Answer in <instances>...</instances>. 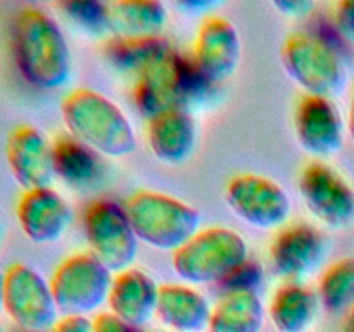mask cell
Wrapping results in <instances>:
<instances>
[{
    "mask_svg": "<svg viewBox=\"0 0 354 332\" xmlns=\"http://www.w3.org/2000/svg\"><path fill=\"white\" fill-rule=\"evenodd\" d=\"M12 57L24 82L37 90H59L71 78V48L61 24L40 7H23L12 23Z\"/></svg>",
    "mask_w": 354,
    "mask_h": 332,
    "instance_id": "6da1fadb",
    "label": "cell"
},
{
    "mask_svg": "<svg viewBox=\"0 0 354 332\" xmlns=\"http://www.w3.org/2000/svg\"><path fill=\"white\" fill-rule=\"evenodd\" d=\"M61 118L68 135L100 158H127L137 147V135L130 118L102 92L73 89L61 100Z\"/></svg>",
    "mask_w": 354,
    "mask_h": 332,
    "instance_id": "7a4b0ae2",
    "label": "cell"
},
{
    "mask_svg": "<svg viewBox=\"0 0 354 332\" xmlns=\"http://www.w3.org/2000/svg\"><path fill=\"white\" fill-rule=\"evenodd\" d=\"M213 89L190 55H183L171 45L133 76L131 97L140 114L149 120L168 109L190 111Z\"/></svg>",
    "mask_w": 354,
    "mask_h": 332,
    "instance_id": "3957f363",
    "label": "cell"
},
{
    "mask_svg": "<svg viewBox=\"0 0 354 332\" xmlns=\"http://www.w3.org/2000/svg\"><path fill=\"white\" fill-rule=\"evenodd\" d=\"M124 210L138 242L158 251L175 252L203 223L197 208L159 190H137L128 197Z\"/></svg>",
    "mask_w": 354,
    "mask_h": 332,
    "instance_id": "277c9868",
    "label": "cell"
},
{
    "mask_svg": "<svg viewBox=\"0 0 354 332\" xmlns=\"http://www.w3.org/2000/svg\"><path fill=\"white\" fill-rule=\"evenodd\" d=\"M280 61L304 95L330 97L346 83L341 48L327 31H294L283 40Z\"/></svg>",
    "mask_w": 354,
    "mask_h": 332,
    "instance_id": "5b68a950",
    "label": "cell"
},
{
    "mask_svg": "<svg viewBox=\"0 0 354 332\" xmlns=\"http://www.w3.org/2000/svg\"><path fill=\"white\" fill-rule=\"evenodd\" d=\"M249 259L248 242L228 227L201 228L171 256L173 272L189 286H220Z\"/></svg>",
    "mask_w": 354,
    "mask_h": 332,
    "instance_id": "8992f818",
    "label": "cell"
},
{
    "mask_svg": "<svg viewBox=\"0 0 354 332\" xmlns=\"http://www.w3.org/2000/svg\"><path fill=\"white\" fill-rule=\"evenodd\" d=\"M114 273L90 251L62 259L50 277V289L61 315L88 317L107 303Z\"/></svg>",
    "mask_w": 354,
    "mask_h": 332,
    "instance_id": "52a82bcc",
    "label": "cell"
},
{
    "mask_svg": "<svg viewBox=\"0 0 354 332\" xmlns=\"http://www.w3.org/2000/svg\"><path fill=\"white\" fill-rule=\"evenodd\" d=\"M90 252L113 273L133 266L138 255V239L127 210L113 199H95L86 204L82 218Z\"/></svg>",
    "mask_w": 354,
    "mask_h": 332,
    "instance_id": "ba28073f",
    "label": "cell"
},
{
    "mask_svg": "<svg viewBox=\"0 0 354 332\" xmlns=\"http://www.w3.org/2000/svg\"><path fill=\"white\" fill-rule=\"evenodd\" d=\"M3 313L26 332H48L61 318L50 282L21 261L3 272Z\"/></svg>",
    "mask_w": 354,
    "mask_h": 332,
    "instance_id": "9c48e42d",
    "label": "cell"
},
{
    "mask_svg": "<svg viewBox=\"0 0 354 332\" xmlns=\"http://www.w3.org/2000/svg\"><path fill=\"white\" fill-rule=\"evenodd\" d=\"M232 213L258 230H280L289 223L292 201L282 185L258 173H239L225 187Z\"/></svg>",
    "mask_w": 354,
    "mask_h": 332,
    "instance_id": "30bf717a",
    "label": "cell"
},
{
    "mask_svg": "<svg viewBox=\"0 0 354 332\" xmlns=\"http://www.w3.org/2000/svg\"><path fill=\"white\" fill-rule=\"evenodd\" d=\"M297 189L308 211L332 230H344L354 223V189L351 183L324 161L304 166Z\"/></svg>",
    "mask_w": 354,
    "mask_h": 332,
    "instance_id": "8fae6325",
    "label": "cell"
},
{
    "mask_svg": "<svg viewBox=\"0 0 354 332\" xmlns=\"http://www.w3.org/2000/svg\"><path fill=\"white\" fill-rule=\"evenodd\" d=\"M327 239L315 225L296 221L277 230L268 259L273 272L286 282H303L324 263Z\"/></svg>",
    "mask_w": 354,
    "mask_h": 332,
    "instance_id": "7c38bea8",
    "label": "cell"
},
{
    "mask_svg": "<svg viewBox=\"0 0 354 332\" xmlns=\"http://www.w3.org/2000/svg\"><path fill=\"white\" fill-rule=\"evenodd\" d=\"M241 55L242 40L237 26L220 14L204 17L190 54L201 75L211 85H220L237 71Z\"/></svg>",
    "mask_w": 354,
    "mask_h": 332,
    "instance_id": "4fadbf2b",
    "label": "cell"
},
{
    "mask_svg": "<svg viewBox=\"0 0 354 332\" xmlns=\"http://www.w3.org/2000/svg\"><path fill=\"white\" fill-rule=\"evenodd\" d=\"M294 133L315 161L332 158L344 144V121L330 97L303 95L294 111Z\"/></svg>",
    "mask_w": 354,
    "mask_h": 332,
    "instance_id": "5bb4252c",
    "label": "cell"
},
{
    "mask_svg": "<svg viewBox=\"0 0 354 332\" xmlns=\"http://www.w3.org/2000/svg\"><path fill=\"white\" fill-rule=\"evenodd\" d=\"M6 159L23 190L52 187L55 176L52 140L31 123L17 124L6 142Z\"/></svg>",
    "mask_w": 354,
    "mask_h": 332,
    "instance_id": "9a60e30c",
    "label": "cell"
},
{
    "mask_svg": "<svg viewBox=\"0 0 354 332\" xmlns=\"http://www.w3.org/2000/svg\"><path fill=\"white\" fill-rule=\"evenodd\" d=\"M16 220L24 237L33 244L61 241L73 223V210L52 187L23 190L16 204Z\"/></svg>",
    "mask_w": 354,
    "mask_h": 332,
    "instance_id": "2e32d148",
    "label": "cell"
},
{
    "mask_svg": "<svg viewBox=\"0 0 354 332\" xmlns=\"http://www.w3.org/2000/svg\"><path fill=\"white\" fill-rule=\"evenodd\" d=\"M145 140L151 154L169 166L183 165L197 145V123L189 109H168L149 118Z\"/></svg>",
    "mask_w": 354,
    "mask_h": 332,
    "instance_id": "e0dca14e",
    "label": "cell"
},
{
    "mask_svg": "<svg viewBox=\"0 0 354 332\" xmlns=\"http://www.w3.org/2000/svg\"><path fill=\"white\" fill-rule=\"evenodd\" d=\"M159 287L161 286L151 273L137 266L114 273L113 286L107 297L111 313L127 324L142 329V325L156 317Z\"/></svg>",
    "mask_w": 354,
    "mask_h": 332,
    "instance_id": "ac0fdd59",
    "label": "cell"
},
{
    "mask_svg": "<svg viewBox=\"0 0 354 332\" xmlns=\"http://www.w3.org/2000/svg\"><path fill=\"white\" fill-rule=\"evenodd\" d=\"M207 297L189 284H165L159 287L156 317L173 332H203L211 318Z\"/></svg>",
    "mask_w": 354,
    "mask_h": 332,
    "instance_id": "d6986e66",
    "label": "cell"
},
{
    "mask_svg": "<svg viewBox=\"0 0 354 332\" xmlns=\"http://www.w3.org/2000/svg\"><path fill=\"white\" fill-rule=\"evenodd\" d=\"M317 290L303 282H283L273 293L268 317L279 332H308L320 310Z\"/></svg>",
    "mask_w": 354,
    "mask_h": 332,
    "instance_id": "ffe728a7",
    "label": "cell"
},
{
    "mask_svg": "<svg viewBox=\"0 0 354 332\" xmlns=\"http://www.w3.org/2000/svg\"><path fill=\"white\" fill-rule=\"evenodd\" d=\"M109 33L116 38L161 37L168 23V10L158 0L109 2Z\"/></svg>",
    "mask_w": 354,
    "mask_h": 332,
    "instance_id": "44dd1931",
    "label": "cell"
},
{
    "mask_svg": "<svg viewBox=\"0 0 354 332\" xmlns=\"http://www.w3.org/2000/svg\"><path fill=\"white\" fill-rule=\"evenodd\" d=\"M265 315L259 293L230 290L223 293L211 310L206 332H261Z\"/></svg>",
    "mask_w": 354,
    "mask_h": 332,
    "instance_id": "7402d4cb",
    "label": "cell"
},
{
    "mask_svg": "<svg viewBox=\"0 0 354 332\" xmlns=\"http://www.w3.org/2000/svg\"><path fill=\"white\" fill-rule=\"evenodd\" d=\"M54 145L55 176L71 187H86L100 178V156L71 135H59Z\"/></svg>",
    "mask_w": 354,
    "mask_h": 332,
    "instance_id": "603a6c76",
    "label": "cell"
},
{
    "mask_svg": "<svg viewBox=\"0 0 354 332\" xmlns=\"http://www.w3.org/2000/svg\"><path fill=\"white\" fill-rule=\"evenodd\" d=\"M171 47L166 38L152 37V38H116L111 37L107 40L104 52L109 59L111 64L127 75L135 76L140 69L151 61H154L158 55H161L166 48Z\"/></svg>",
    "mask_w": 354,
    "mask_h": 332,
    "instance_id": "cb8c5ba5",
    "label": "cell"
},
{
    "mask_svg": "<svg viewBox=\"0 0 354 332\" xmlns=\"http://www.w3.org/2000/svg\"><path fill=\"white\" fill-rule=\"evenodd\" d=\"M320 303L330 313H344L354 308V258L330 263L322 272L317 289Z\"/></svg>",
    "mask_w": 354,
    "mask_h": 332,
    "instance_id": "d4e9b609",
    "label": "cell"
},
{
    "mask_svg": "<svg viewBox=\"0 0 354 332\" xmlns=\"http://www.w3.org/2000/svg\"><path fill=\"white\" fill-rule=\"evenodd\" d=\"M64 16L83 33L102 37L109 33V7L97 0H76L59 3Z\"/></svg>",
    "mask_w": 354,
    "mask_h": 332,
    "instance_id": "484cf974",
    "label": "cell"
},
{
    "mask_svg": "<svg viewBox=\"0 0 354 332\" xmlns=\"http://www.w3.org/2000/svg\"><path fill=\"white\" fill-rule=\"evenodd\" d=\"M263 282H265V270H263V266L259 263L252 261V259H245L218 287L223 289V293H230V290L258 293L259 287H263Z\"/></svg>",
    "mask_w": 354,
    "mask_h": 332,
    "instance_id": "4316f807",
    "label": "cell"
},
{
    "mask_svg": "<svg viewBox=\"0 0 354 332\" xmlns=\"http://www.w3.org/2000/svg\"><path fill=\"white\" fill-rule=\"evenodd\" d=\"M334 28L348 40H354V0L335 3Z\"/></svg>",
    "mask_w": 354,
    "mask_h": 332,
    "instance_id": "83f0119b",
    "label": "cell"
},
{
    "mask_svg": "<svg viewBox=\"0 0 354 332\" xmlns=\"http://www.w3.org/2000/svg\"><path fill=\"white\" fill-rule=\"evenodd\" d=\"M93 324V332H142L140 327H135V325L127 324L121 318H118L116 315L109 313H100L97 315L92 320Z\"/></svg>",
    "mask_w": 354,
    "mask_h": 332,
    "instance_id": "f1b7e54d",
    "label": "cell"
},
{
    "mask_svg": "<svg viewBox=\"0 0 354 332\" xmlns=\"http://www.w3.org/2000/svg\"><path fill=\"white\" fill-rule=\"evenodd\" d=\"M48 332H93V324L88 317L61 315V318Z\"/></svg>",
    "mask_w": 354,
    "mask_h": 332,
    "instance_id": "f546056e",
    "label": "cell"
},
{
    "mask_svg": "<svg viewBox=\"0 0 354 332\" xmlns=\"http://www.w3.org/2000/svg\"><path fill=\"white\" fill-rule=\"evenodd\" d=\"M273 6L283 14V16H290V17H299L304 16V14L310 12L313 9V3L310 2H301V0H282V2H275Z\"/></svg>",
    "mask_w": 354,
    "mask_h": 332,
    "instance_id": "4dcf8cb0",
    "label": "cell"
},
{
    "mask_svg": "<svg viewBox=\"0 0 354 332\" xmlns=\"http://www.w3.org/2000/svg\"><path fill=\"white\" fill-rule=\"evenodd\" d=\"M348 131H349V135H351V140H353V144H354V93H353V99H351V104H349Z\"/></svg>",
    "mask_w": 354,
    "mask_h": 332,
    "instance_id": "1f68e13d",
    "label": "cell"
},
{
    "mask_svg": "<svg viewBox=\"0 0 354 332\" xmlns=\"http://www.w3.org/2000/svg\"><path fill=\"white\" fill-rule=\"evenodd\" d=\"M3 311V272L0 270V315Z\"/></svg>",
    "mask_w": 354,
    "mask_h": 332,
    "instance_id": "d6a6232c",
    "label": "cell"
},
{
    "mask_svg": "<svg viewBox=\"0 0 354 332\" xmlns=\"http://www.w3.org/2000/svg\"><path fill=\"white\" fill-rule=\"evenodd\" d=\"M348 332H354V308L349 311V318H348Z\"/></svg>",
    "mask_w": 354,
    "mask_h": 332,
    "instance_id": "836d02e7",
    "label": "cell"
},
{
    "mask_svg": "<svg viewBox=\"0 0 354 332\" xmlns=\"http://www.w3.org/2000/svg\"><path fill=\"white\" fill-rule=\"evenodd\" d=\"M2 234H3V227H2V220H0V241H2Z\"/></svg>",
    "mask_w": 354,
    "mask_h": 332,
    "instance_id": "e575fe53",
    "label": "cell"
},
{
    "mask_svg": "<svg viewBox=\"0 0 354 332\" xmlns=\"http://www.w3.org/2000/svg\"><path fill=\"white\" fill-rule=\"evenodd\" d=\"M0 332H6V329H3L2 325H0Z\"/></svg>",
    "mask_w": 354,
    "mask_h": 332,
    "instance_id": "d590c367",
    "label": "cell"
},
{
    "mask_svg": "<svg viewBox=\"0 0 354 332\" xmlns=\"http://www.w3.org/2000/svg\"><path fill=\"white\" fill-rule=\"evenodd\" d=\"M16 332H26V331H16Z\"/></svg>",
    "mask_w": 354,
    "mask_h": 332,
    "instance_id": "8d00e7d4",
    "label": "cell"
}]
</instances>
